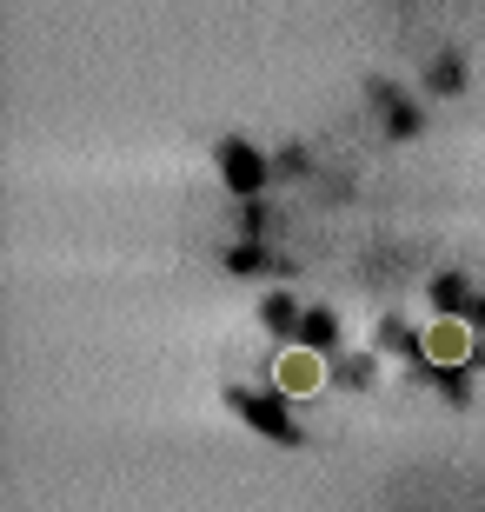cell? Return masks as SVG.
Returning a JSON list of instances; mask_svg holds the SVG:
<instances>
[{"mask_svg":"<svg viewBox=\"0 0 485 512\" xmlns=\"http://www.w3.org/2000/svg\"><path fill=\"white\" fill-rule=\"evenodd\" d=\"M273 386H280L286 399H313L319 386H326V360H319L313 346H286L280 360H273Z\"/></svg>","mask_w":485,"mask_h":512,"instance_id":"1","label":"cell"},{"mask_svg":"<svg viewBox=\"0 0 485 512\" xmlns=\"http://www.w3.org/2000/svg\"><path fill=\"white\" fill-rule=\"evenodd\" d=\"M466 326H459V320H439V326H432V333H426V353H432V360H466Z\"/></svg>","mask_w":485,"mask_h":512,"instance_id":"2","label":"cell"}]
</instances>
